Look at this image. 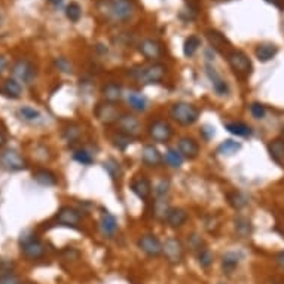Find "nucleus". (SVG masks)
<instances>
[{
	"instance_id": "nucleus-1",
	"label": "nucleus",
	"mask_w": 284,
	"mask_h": 284,
	"mask_svg": "<svg viewBox=\"0 0 284 284\" xmlns=\"http://www.w3.org/2000/svg\"><path fill=\"white\" fill-rule=\"evenodd\" d=\"M131 76L137 79L140 84H160L166 76V67L162 64H148V66H137L131 70Z\"/></svg>"
},
{
	"instance_id": "nucleus-2",
	"label": "nucleus",
	"mask_w": 284,
	"mask_h": 284,
	"mask_svg": "<svg viewBox=\"0 0 284 284\" xmlns=\"http://www.w3.org/2000/svg\"><path fill=\"white\" fill-rule=\"evenodd\" d=\"M103 3L104 9H102V12L114 18V21H126L136 12L132 0H103Z\"/></svg>"
},
{
	"instance_id": "nucleus-3",
	"label": "nucleus",
	"mask_w": 284,
	"mask_h": 284,
	"mask_svg": "<svg viewBox=\"0 0 284 284\" xmlns=\"http://www.w3.org/2000/svg\"><path fill=\"white\" fill-rule=\"evenodd\" d=\"M170 116L177 124H180L183 126H189V125H194L198 120L200 109L195 104H190V103H186V102H178V103H174L171 106Z\"/></svg>"
},
{
	"instance_id": "nucleus-4",
	"label": "nucleus",
	"mask_w": 284,
	"mask_h": 284,
	"mask_svg": "<svg viewBox=\"0 0 284 284\" xmlns=\"http://www.w3.org/2000/svg\"><path fill=\"white\" fill-rule=\"evenodd\" d=\"M228 62L230 66V68L234 70V73L240 78H248L252 74L253 66L250 58L247 57L242 51H236L232 50L228 52Z\"/></svg>"
},
{
	"instance_id": "nucleus-5",
	"label": "nucleus",
	"mask_w": 284,
	"mask_h": 284,
	"mask_svg": "<svg viewBox=\"0 0 284 284\" xmlns=\"http://www.w3.org/2000/svg\"><path fill=\"white\" fill-rule=\"evenodd\" d=\"M162 253L166 256V259L172 264L177 265L183 260L184 258V247L182 244V241L176 236H170L166 240V242L162 244Z\"/></svg>"
},
{
	"instance_id": "nucleus-6",
	"label": "nucleus",
	"mask_w": 284,
	"mask_h": 284,
	"mask_svg": "<svg viewBox=\"0 0 284 284\" xmlns=\"http://www.w3.org/2000/svg\"><path fill=\"white\" fill-rule=\"evenodd\" d=\"M148 132H149L152 140H155L158 143H167V142H170L174 131H172V126L167 120L156 119V120L150 122V125L148 128Z\"/></svg>"
},
{
	"instance_id": "nucleus-7",
	"label": "nucleus",
	"mask_w": 284,
	"mask_h": 284,
	"mask_svg": "<svg viewBox=\"0 0 284 284\" xmlns=\"http://www.w3.org/2000/svg\"><path fill=\"white\" fill-rule=\"evenodd\" d=\"M0 166L8 171H21L27 167V162L15 149H6L0 154Z\"/></svg>"
},
{
	"instance_id": "nucleus-8",
	"label": "nucleus",
	"mask_w": 284,
	"mask_h": 284,
	"mask_svg": "<svg viewBox=\"0 0 284 284\" xmlns=\"http://www.w3.org/2000/svg\"><path fill=\"white\" fill-rule=\"evenodd\" d=\"M138 248L149 258H158L162 254V242L152 234H144L138 238Z\"/></svg>"
},
{
	"instance_id": "nucleus-9",
	"label": "nucleus",
	"mask_w": 284,
	"mask_h": 284,
	"mask_svg": "<svg viewBox=\"0 0 284 284\" xmlns=\"http://www.w3.org/2000/svg\"><path fill=\"white\" fill-rule=\"evenodd\" d=\"M118 128H119V132L128 136V137H137L142 131V126H140V120L134 116V114H124L119 116L118 119Z\"/></svg>"
},
{
	"instance_id": "nucleus-10",
	"label": "nucleus",
	"mask_w": 284,
	"mask_h": 284,
	"mask_svg": "<svg viewBox=\"0 0 284 284\" xmlns=\"http://www.w3.org/2000/svg\"><path fill=\"white\" fill-rule=\"evenodd\" d=\"M54 220L60 226L78 228L80 225V213L73 207H62Z\"/></svg>"
},
{
	"instance_id": "nucleus-11",
	"label": "nucleus",
	"mask_w": 284,
	"mask_h": 284,
	"mask_svg": "<svg viewBox=\"0 0 284 284\" xmlns=\"http://www.w3.org/2000/svg\"><path fill=\"white\" fill-rule=\"evenodd\" d=\"M94 114H96L97 119L102 124H106V125L118 122V119H119V110H118L116 104L114 103H109V102L97 104Z\"/></svg>"
},
{
	"instance_id": "nucleus-12",
	"label": "nucleus",
	"mask_w": 284,
	"mask_h": 284,
	"mask_svg": "<svg viewBox=\"0 0 284 284\" xmlns=\"http://www.w3.org/2000/svg\"><path fill=\"white\" fill-rule=\"evenodd\" d=\"M21 247L28 259H40L45 254V246L36 238H21Z\"/></svg>"
},
{
	"instance_id": "nucleus-13",
	"label": "nucleus",
	"mask_w": 284,
	"mask_h": 284,
	"mask_svg": "<svg viewBox=\"0 0 284 284\" xmlns=\"http://www.w3.org/2000/svg\"><path fill=\"white\" fill-rule=\"evenodd\" d=\"M12 73L16 79H20L21 82H26V84H30L33 80V78L36 76V70H34L33 64L26 60H18L12 67Z\"/></svg>"
},
{
	"instance_id": "nucleus-14",
	"label": "nucleus",
	"mask_w": 284,
	"mask_h": 284,
	"mask_svg": "<svg viewBox=\"0 0 284 284\" xmlns=\"http://www.w3.org/2000/svg\"><path fill=\"white\" fill-rule=\"evenodd\" d=\"M131 190L136 194L137 198H140L142 201H148L152 195V183L149 178H146L144 176H138L131 182Z\"/></svg>"
},
{
	"instance_id": "nucleus-15",
	"label": "nucleus",
	"mask_w": 284,
	"mask_h": 284,
	"mask_svg": "<svg viewBox=\"0 0 284 284\" xmlns=\"http://www.w3.org/2000/svg\"><path fill=\"white\" fill-rule=\"evenodd\" d=\"M206 72H207V76L208 79L212 80V85H213V90L216 91L218 96H228L229 94V85L228 82L218 73V70L212 66V64H207L206 66Z\"/></svg>"
},
{
	"instance_id": "nucleus-16",
	"label": "nucleus",
	"mask_w": 284,
	"mask_h": 284,
	"mask_svg": "<svg viewBox=\"0 0 284 284\" xmlns=\"http://www.w3.org/2000/svg\"><path fill=\"white\" fill-rule=\"evenodd\" d=\"M177 150L186 160H195L200 155V144L190 137H182L177 144Z\"/></svg>"
},
{
	"instance_id": "nucleus-17",
	"label": "nucleus",
	"mask_w": 284,
	"mask_h": 284,
	"mask_svg": "<svg viewBox=\"0 0 284 284\" xmlns=\"http://www.w3.org/2000/svg\"><path fill=\"white\" fill-rule=\"evenodd\" d=\"M142 161L146 167H160L162 162V156L160 154V150L154 146V144H146L142 150Z\"/></svg>"
},
{
	"instance_id": "nucleus-18",
	"label": "nucleus",
	"mask_w": 284,
	"mask_h": 284,
	"mask_svg": "<svg viewBox=\"0 0 284 284\" xmlns=\"http://www.w3.org/2000/svg\"><path fill=\"white\" fill-rule=\"evenodd\" d=\"M140 52L148 60H156L162 56V46L154 39H146L140 44Z\"/></svg>"
},
{
	"instance_id": "nucleus-19",
	"label": "nucleus",
	"mask_w": 284,
	"mask_h": 284,
	"mask_svg": "<svg viewBox=\"0 0 284 284\" xmlns=\"http://www.w3.org/2000/svg\"><path fill=\"white\" fill-rule=\"evenodd\" d=\"M206 36H207V39H208L212 48L218 50V51L222 52V54H225V51H226L228 48H230V44H229V40L225 38V34H222V33L218 32V30H207V32H206Z\"/></svg>"
},
{
	"instance_id": "nucleus-20",
	"label": "nucleus",
	"mask_w": 284,
	"mask_h": 284,
	"mask_svg": "<svg viewBox=\"0 0 284 284\" xmlns=\"http://www.w3.org/2000/svg\"><path fill=\"white\" fill-rule=\"evenodd\" d=\"M0 92L2 96L8 97V98H12V100H16L21 97V92H22V86L21 84L16 80V79H6L0 88Z\"/></svg>"
},
{
	"instance_id": "nucleus-21",
	"label": "nucleus",
	"mask_w": 284,
	"mask_h": 284,
	"mask_svg": "<svg viewBox=\"0 0 284 284\" xmlns=\"http://www.w3.org/2000/svg\"><path fill=\"white\" fill-rule=\"evenodd\" d=\"M188 220V213L183 208H170L166 222L168 224V226L171 228H180L183 226Z\"/></svg>"
},
{
	"instance_id": "nucleus-22",
	"label": "nucleus",
	"mask_w": 284,
	"mask_h": 284,
	"mask_svg": "<svg viewBox=\"0 0 284 284\" xmlns=\"http://www.w3.org/2000/svg\"><path fill=\"white\" fill-rule=\"evenodd\" d=\"M126 102L130 104V108L136 112H144L148 109V98L137 91H131L126 97Z\"/></svg>"
},
{
	"instance_id": "nucleus-23",
	"label": "nucleus",
	"mask_w": 284,
	"mask_h": 284,
	"mask_svg": "<svg viewBox=\"0 0 284 284\" xmlns=\"http://www.w3.org/2000/svg\"><path fill=\"white\" fill-rule=\"evenodd\" d=\"M277 52H278V48L274 44H260L254 51L256 58L259 61H262V62H266V61L272 60L277 56Z\"/></svg>"
},
{
	"instance_id": "nucleus-24",
	"label": "nucleus",
	"mask_w": 284,
	"mask_h": 284,
	"mask_svg": "<svg viewBox=\"0 0 284 284\" xmlns=\"http://www.w3.org/2000/svg\"><path fill=\"white\" fill-rule=\"evenodd\" d=\"M241 259H242V256L240 253H236V252H228V253H225L224 258H222V268H224V271L226 274H232L236 270V266L240 265Z\"/></svg>"
},
{
	"instance_id": "nucleus-25",
	"label": "nucleus",
	"mask_w": 284,
	"mask_h": 284,
	"mask_svg": "<svg viewBox=\"0 0 284 284\" xmlns=\"http://www.w3.org/2000/svg\"><path fill=\"white\" fill-rule=\"evenodd\" d=\"M100 228L103 230V234L109 238H112L114 234L118 232V220L114 214L110 213H104L102 216V220H100Z\"/></svg>"
},
{
	"instance_id": "nucleus-26",
	"label": "nucleus",
	"mask_w": 284,
	"mask_h": 284,
	"mask_svg": "<svg viewBox=\"0 0 284 284\" xmlns=\"http://www.w3.org/2000/svg\"><path fill=\"white\" fill-rule=\"evenodd\" d=\"M102 92H103L104 100L109 103H116L122 98V88L116 82H109L108 85H104Z\"/></svg>"
},
{
	"instance_id": "nucleus-27",
	"label": "nucleus",
	"mask_w": 284,
	"mask_h": 284,
	"mask_svg": "<svg viewBox=\"0 0 284 284\" xmlns=\"http://www.w3.org/2000/svg\"><path fill=\"white\" fill-rule=\"evenodd\" d=\"M33 178L42 186H54V184H57V176L52 171L45 170V168L34 171Z\"/></svg>"
},
{
	"instance_id": "nucleus-28",
	"label": "nucleus",
	"mask_w": 284,
	"mask_h": 284,
	"mask_svg": "<svg viewBox=\"0 0 284 284\" xmlns=\"http://www.w3.org/2000/svg\"><path fill=\"white\" fill-rule=\"evenodd\" d=\"M225 130L228 132L238 136V137H248L252 136V128L244 122H228L225 124Z\"/></svg>"
},
{
	"instance_id": "nucleus-29",
	"label": "nucleus",
	"mask_w": 284,
	"mask_h": 284,
	"mask_svg": "<svg viewBox=\"0 0 284 284\" xmlns=\"http://www.w3.org/2000/svg\"><path fill=\"white\" fill-rule=\"evenodd\" d=\"M240 150H241V143L234 142V140H225V142H222V143L218 146V149H216V152H218L219 155H222V156H232V155H235V154L240 152Z\"/></svg>"
},
{
	"instance_id": "nucleus-30",
	"label": "nucleus",
	"mask_w": 284,
	"mask_h": 284,
	"mask_svg": "<svg viewBox=\"0 0 284 284\" xmlns=\"http://www.w3.org/2000/svg\"><path fill=\"white\" fill-rule=\"evenodd\" d=\"M268 150H270V155L271 158L276 161V162H283L284 161V140L282 138H277V140H272L268 146Z\"/></svg>"
},
{
	"instance_id": "nucleus-31",
	"label": "nucleus",
	"mask_w": 284,
	"mask_h": 284,
	"mask_svg": "<svg viewBox=\"0 0 284 284\" xmlns=\"http://www.w3.org/2000/svg\"><path fill=\"white\" fill-rule=\"evenodd\" d=\"M196 259H198V264L201 265V268H210L212 265H213V262H214V256H213V253L206 247V246H202L198 252H196Z\"/></svg>"
},
{
	"instance_id": "nucleus-32",
	"label": "nucleus",
	"mask_w": 284,
	"mask_h": 284,
	"mask_svg": "<svg viewBox=\"0 0 284 284\" xmlns=\"http://www.w3.org/2000/svg\"><path fill=\"white\" fill-rule=\"evenodd\" d=\"M235 230L241 238H248L252 235L253 228H252V224L247 218H238L235 220Z\"/></svg>"
},
{
	"instance_id": "nucleus-33",
	"label": "nucleus",
	"mask_w": 284,
	"mask_h": 284,
	"mask_svg": "<svg viewBox=\"0 0 284 284\" xmlns=\"http://www.w3.org/2000/svg\"><path fill=\"white\" fill-rule=\"evenodd\" d=\"M200 46H201L200 38H198V36H189V38L184 40V44H183V54H184L186 57H192V56L198 51Z\"/></svg>"
},
{
	"instance_id": "nucleus-34",
	"label": "nucleus",
	"mask_w": 284,
	"mask_h": 284,
	"mask_svg": "<svg viewBox=\"0 0 284 284\" xmlns=\"http://www.w3.org/2000/svg\"><path fill=\"white\" fill-rule=\"evenodd\" d=\"M228 202L230 204V207H234L235 210H241L247 206V198L241 194V192H230L228 194Z\"/></svg>"
},
{
	"instance_id": "nucleus-35",
	"label": "nucleus",
	"mask_w": 284,
	"mask_h": 284,
	"mask_svg": "<svg viewBox=\"0 0 284 284\" xmlns=\"http://www.w3.org/2000/svg\"><path fill=\"white\" fill-rule=\"evenodd\" d=\"M171 207H168V202L166 201V198H158L155 201V206H154V213L158 219H162L166 220L168 212H170Z\"/></svg>"
},
{
	"instance_id": "nucleus-36",
	"label": "nucleus",
	"mask_w": 284,
	"mask_h": 284,
	"mask_svg": "<svg viewBox=\"0 0 284 284\" xmlns=\"http://www.w3.org/2000/svg\"><path fill=\"white\" fill-rule=\"evenodd\" d=\"M166 161L172 168H180L183 164V156L177 149H168L166 154Z\"/></svg>"
},
{
	"instance_id": "nucleus-37",
	"label": "nucleus",
	"mask_w": 284,
	"mask_h": 284,
	"mask_svg": "<svg viewBox=\"0 0 284 284\" xmlns=\"http://www.w3.org/2000/svg\"><path fill=\"white\" fill-rule=\"evenodd\" d=\"M80 134H82V130H80V126L76 125V124H70L68 126H66V128L62 130V137H64L67 142H76V140H79Z\"/></svg>"
},
{
	"instance_id": "nucleus-38",
	"label": "nucleus",
	"mask_w": 284,
	"mask_h": 284,
	"mask_svg": "<svg viewBox=\"0 0 284 284\" xmlns=\"http://www.w3.org/2000/svg\"><path fill=\"white\" fill-rule=\"evenodd\" d=\"M66 15L72 22H78L82 16V8L79 6V3L72 2L67 8H66Z\"/></svg>"
},
{
	"instance_id": "nucleus-39",
	"label": "nucleus",
	"mask_w": 284,
	"mask_h": 284,
	"mask_svg": "<svg viewBox=\"0 0 284 284\" xmlns=\"http://www.w3.org/2000/svg\"><path fill=\"white\" fill-rule=\"evenodd\" d=\"M20 116L24 119V120H28V122H34L38 119H40V112H38L36 109L33 108H28V106H24L18 110Z\"/></svg>"
},
{
	"instance_id": "nucleus-40",
	"label": "nucleus",
	"mask_w": 284,
	"mask_h": 284,
	"mask_svg": "<svg viewBox=\"0 0 284 284\" xmlns=\"http://www.w3.org/2000/svg\"><path fill=\"white\" fill-rule=\"evenodd\" d=\"M73 158H74L76 162H79V164H82V166H91V164L94 162L92 155H91L88 150H85V149L76 150L74 155H73Z\"/></svg>"
},
{
	"instance_id": "nucleus-41",
	"label": "nucleus",
	"mask_w": 284,
	"mask_h": 284,
	"mask_svg": "<svg viewBox=\"0 0 284 284\" xmlns=\"http://www.w3.org/2000/svg\"><path fill=\"white\" fill-rule=\"evenodd\" d=\"M131 140H132L131 137H128V136H125V134H122V132H118L114 138H112L114 148H118V149H120V150L126 149V146L131 144Z\"/></svg>"
},
{
	"instance_id": "nucleus-42",
	"label": "nucleus",
	"mask_w": 284,
	"mask_h": 284,
	"mask_svg": "<svg viewBox=\"0 0 284 284\" xmlns=\"http://www.w3.org/2000/svg\"><path fill=\"white\" fill-rule=\"evenodd\" d=\"M168 189H170V182L168 180H161L155 188L156 198H166V195L168 194Z\"/></svg>"
},
{
	"instance_id": "nucleus-43",
	"label": "nucleus",
	"mask_w": 284,
	"mask_h": 284,
	"mask_svg": "<svg viewBox=\"0 0 284 284\" xmlns=\"http://www.w3.org/2000/svg\"><path fill=\"white\" fill-rule=\"evenodd\" d=\"M250 112L253 114V118H256V119H264L265 114H266L265 106L260 104V103H253V104L250 106Z\"/></svg>"
},
{
	"instance_id": "nucleus-44",
	"label": "nucleus",
	"mask_w": 284,
	"mask_h": 284,
	"mask_svg": "<svg viewBox=\"0 0 284 284\" xmlns=\"http://www.w3.org/2000/svg\"><path fill=\"white\" fill-rule=\"evenodd\" d=\"M56 64H57L58 68H60L61 72H64V73H72V72H73V66H72V62H70L67 58H57Z\"/></svg>"
},
{
	"instance_id": "nucleus-45",
	"label": "nucleus",
	"mask_w": 284,
	"mask_h": 284,
	"mask_svg": "<svg viewBox=\"0 0 284 284\" xmlns=\"http://www.w3.org/2000/svg\"><path fill=\"white\" fill-rule=\"evenodd\" d=\"M0 284H20V278L10 272H6V274H2L0 276Z\"/></svg>"
},
{
	"instance_id": "nucleus-46",
	"label": "nucleus",
	"mask_w": 284,
	"mask_h": 284,
	"mask_svg": "<svg viewBox=\"0 0 284 284\" xmlns=\"http://www.w3.org/2000/svg\"><path fill=\"white\" fill-rule=\"evenodd\" d=\"M202 246H204V244H202V240H201L198 235H190V236H189V247H190L192 250L198 252Z\"/></svg>"
},
{
	"instance_id": "nucleus-47",
	"label": "nucleus",
	"mask_w": 284,
	"mask_h": 284,
	"mask_svg": "<svg viewBox=\"0 0 284 284\" xmlns=\"http://www.w3.org/2000/svg\"><path fill=\"white\" fill-rule=\"evenodd\" d=\"M104 168L109 171V174L116 178V176H118V170H119V164L114 161V160H109L108 162H104Z\"/></svg>"
},
{
	"instance_id": "nucleus-48",
	"label": "nucleus",
	"mask_w": 284,
	"mask_h": 284,
	"mask_svg": "<svg viewBox=\"0 0 284 284\" xmlns=\"http://www.w3.org/2000/svg\"><path fill=\"white\" fill-rule=\"evenodd\" d=\"M201 132H202V136L207 138V140H210L212 137H214V126H210V125H206L202 130H201Z\"/></svg>"
},
{
	"instance_id": "nucleus-49",
	"label": "nucleus",
	"mask_w": 284,
	"mask_h": 284,
	"mask_svg": "<svg viewBox=\"0 0 284 284\" xmlns=\"http://www.w3.org/2000/svg\"><path fill=\"white\" fill-rule=\"evenodd\" d=\"M6 67H8V60L3 56H0V74L6 70Z\"/></svg>"
},
{
	"instance_id": "nucleus-50",
	"label": "nucleus",
	"mask_w": 284,
	"mask_h": 284,
	"mask_svg": "<svg viewBox=\"0 0 284 284\" xmlns=\"http://www.w3.org/2000/svg\"><path fill=\"white\" fill-rule=\"evenodd\" d=\"M276 259H277V264H278L282 268H284V252H280Z\"/></svg>"
},
{
	"instance_id": "nucleus-51",
	"label": "nucleus",
	"mask_w": 284,
	"mask_h": 284,
	"mask_svg": "<svg viewBox=\"0 0 284 284\" xmlns=\"http://www.w3.org/2000/svg\"><path fill=\"white\" fill-rule=\"evenodd\" d=\"M6 144V137L3 136V132H0V149Z\"/></svg>"
},
{
	"instance_id": "nucleus-52",
	"label": "nucleus",
	"mask_w": 284,
	"mask_h": 284,
	"mask_svg": "<svg viewBox=\"0 0 284 284\" xmlns=\"http://www.w3.org/2000/svg\"><path fill=\"white\" fill-rule=\"evenodd\" d=\"M50 3H52V4H56V6H58V4H61L62 3V0H48Z\"/></svg>"
},
{
	"instance_id": "nucleus-53",
	"label": "nucleus",
	"mask_w": 284,
	"mask_h": 284,
	"mask_svg": "<svg viewBox=\"0 0 284 284\" xmlns=\"http://www.w3.org/2000/svg\"><path fill=\"white\" fill-rule=\"evenodd\" d=\"M219 284H226V283H219Z\"/></svg>"
}]
</instances>
